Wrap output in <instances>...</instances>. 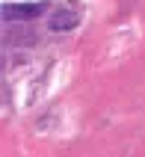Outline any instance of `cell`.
<instances>
[{"label":"cell","instance_id":"7a4b0ae2","mask_svg":"<svg viewBox=\"0 0 145 157\" xmlns=\"http://www.w3.org/2000/svg\"><path fill=\"white\" fill-rule=\"evenodd\" d=\"M77 21H80V12L77 9H56V15L51 18V27L59 33V30H71Z\"/></svg>","mask_w":145,"mask_h":157},{"label":"cell","instance_id":"6da1fadb","mask_svg":"<svg viewBox=\"0 0 145 157\" xmlns=\"http://www.w3.org/2000/svg\"><path fill=\"white\" fill-rule=\"evenodd\" d=\"M44 3H15V6H6L3 9V18L6 21H18V18H36L42 15Z\"/></svg>","mask_w":145,"mask_h":157}]
</instances>
